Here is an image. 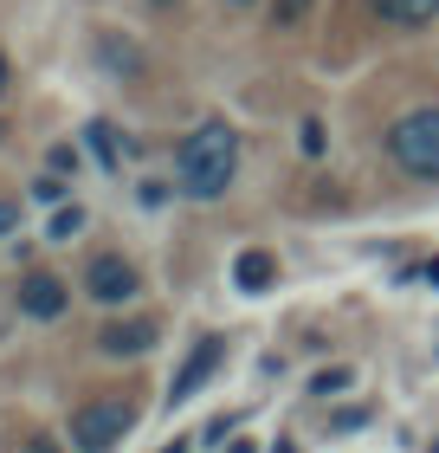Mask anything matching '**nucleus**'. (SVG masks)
<instances>
[{
    "instance_id": "1",
    "label": "nucleus",
    "mask_w": 439,
    "mask_h": 453,
    "mask_svg": "<svg viewBox=\"0 0 439 453\" xmlns=\"http://www.w3.org/2000/svg\"><path fill=\"white\" fill-rule=\"evenodd\" d=\"M233 175H239V136H233V123H220V117L194 123V130L181 136V150H175V181H181V195L220 201L226 188H233Z\"/></svg>"
},
{
    "instance_id": "2",
    "label": "nucleus",
    "mask_w": 439,
    "mask_h": 453,
    "mask_svg": "<svg viewBox=\"0 0 439 453\" xmlns=\"http://www.w3.org/2000/svg\"><path fill=\"white\" fill-rule=\"evenodd\" d=\"M388 156H394V169H407V175H420V181H439V111H407L401 123L388 130Z\"/></svg>"
},
{
    "instance_id": "3",
    "label": "nucleus",
    "mask_w": 439,
    "mask_h": 453,
    "mask_svg": "<svg viewBox=\"0 0 439 453\" xmlns=\"http://www.w3.org/2000/svg\"><path fill=\"white\" fill-rule=\"evenodd\" d=\"M130 427H136V408L130 402H123V395H97V402H85L72 415V447L78 453H110Z\"/></svg>"
},
{
    "instance_id": "4",
    "label": "nucleus",
    "mask_w": 439,
    "mask_h": 453,
    "mask_svg": "<svg viewBox=\"0 0 439 453\" xmlns=\"http://www.w3.org/2000/svg\"><path fill=\"white\" fill-rule=\"evenodd\" d=\"M85 292H91L97 304H130V298L142 292V279H136V265L123 259V253H97V259L85 265Z\"/></svg>"
},
{
    "instance_id": "5",
    "label": "nucleus",
    "mask_w": 439,
    "mask_h": 453,
    "mask_svg": "<svg viewBox=\"0 0 439 453\" xmlns=\"http://www.w3.org/2000/svg\"><path fill=\"white\" fill-rule=\"evenodd\" d=\"M220 357H226V343L220 337H201L194 349H187V363H181V376L169 382V408H181V402H194V388L220 369Z\"/></svg>"
},
{
    "instance_id": "6",
    "label": "nucleus",
    "mask_w": 439,
    "mask_h": 453,
    "mask_svg": "<svg viewBox=\"0 0 439 453\" xmlns=\"http://www.w3.org/2000/svg\"><path fill=\"white\" fill-rule=\"evenodd\" d=\"M65 304H72L65 279H52V273H26L19 279V311L26 318H65Z\"/></svg>"
},
{
    "instance_id": "7",
    "label": "nucleus",
    "mask_w": 439,
    "mask_h": 453,
    "mask_svg": "<svg viewBox=\"0 0 439 453\" xmlns=\"http://www.w3.org/2000/svg\"><path fill=\"white\" fill-rule=\"evenodd\" d=\"M368 13L394 33H420V27L439 19V0H368Z\"/></svg>"
},
{
    "instance_id": "8",
    "label": "nucleus",
    "mask_w": 439,
    "mask_h": 453,
    "mask_svg": "<svg viewBox=\"0 0 439 453\" xmlns=\"http://www.w3.org/2000/svg\"><path fill=\"white\" fill-rule=\"evenodd\" d=\"M149 343H155V324L149 318H123V324H103V331H97L103 357H142Z\"/></svg>"
},
{
    "instance_id": "9",
    "label": "nucleus",
    "mask_w": 439,
    "mask_h": 453,
    "mask_svg": "<svg viewBox=\"0 0 439 453\" xmlns=\"http://www.w3.org/2000/svg\"><path fill=\"white\" fill-rule=\"evenodd\" d=\"M271 279H278V259H271L265 246H246V253L233 259V285L239 292H265Z\"/></svg>"
},
{
    "instance_id": "10",
    "label": "nucleus",
    "mask_w": 439,
    "mask_h": 453,
    "mask_svg": "<svg viewBox=\"0 0 439 453\" xmlns=\"http://www.w3.org/2000/svg\"><path fill=\"white\" fill-rule=\"evenodd\" d=\"M97 58H103L110 72H123V78H136V72H142V52H136L123 33H97Z\"/></svg>"
},
{
    "instance_id": "11",
    "label": "nucleus",
    "mask_w": 439,
    "mask_h": 453,
    "mask_svg": "<svg viewBox=\"0 0 439 453\" xmlns=\"http://www.w3.org/2000/svg\"><path fill=\"white\" fill-rule=\"evenodd\" d=\"M91 156L103 162V169H117V162H123V142H117V130H110V123H91Z\"/></svg>"
},
{
    "instance_id": "12",
    "label": "nucleus",
    "mask_w": 439,
    "mask_h": 453,
    "mask_svg": "<svg viewBox=\"0 0 439 453\" xmlns=\"http://www.w3.org/2000/svg\"><path fill=\"white\" fill-rule=\"evenodd\" d=\"M317 7V0H271V27L291 33V27H304V13Z\"/></svg>"
},
{
    "instance_id": "13",
    "label": "nucleus",
    "mask_w": 439,
    "mask_h": 453,
    "mask_svg": "<svg viewBox=\"0 0 439 453\" xmlns=\"http://www.w3.org/2000/svg\"><path fill=\"white\" fill-rule=\"evenodd\" d=\"M349 382H355V369H343V363L337 369H317V376H310V395H343Z\"/></svg>"
},
{
    "instance_id": "14",
    "label": "nucleus",
    "mask_w": 439,
    "mask_h": 453,
    "mask_svg": "<svg viewBox=\"0 0 439 453\" xmlns=\"http://www.w3.org/2000/svg\"><path fill=\"white\" fill-rule=\"evenodd\" d=\"M323 142H329L323 117H304V123H298V150H304V156H323Z\"/></svg>"
},
{
    "instance_id": "15",
    "label": "nucleus",
    "mask_w": 439,
    "mask_h": 453,
    "mask_svg": "<svg viewBox=\"0 0 439 453\" xmlns=\"http://www.w3.org/2000/svg\"><path fill=\"white\" fill-rule=\"evenodd\" d=\"M85 234V208H58L52 214V240H78Z\"/></svg>"
},
{
    "instance_id": "16",
    "label": "nucleus",
    "mask_w": 439,
    "mask_h": 453,
    "mask_svg": "<svg viewBox=\"0 0 439 453\" xmlns=\"http://www.w3.org/2000/svg\"><path fill=\"white\" fill-rule=\"evenodd\" d=\"M349 427H368V408L355 402V408H337V415H329V434H349Z\"/></svg>"
},
{
    "instance_id": "17",
    "label": "nucleus",
    "mask_w": 439,
    "mask_h": 453,
    "mask_svg": "<svg viewBox=\"0 0 439 453\" xmlns=\"http://www.w3.org/2000/svg\"><path fill=\"white\" fill-rule=\"evenodd\" d=\"M19 234V201H0V240Z\"/></svg>"
},
{
    "instance_id": "18",
    "label": "nucleus",
    "mask_w": 439,
    "mask_h": 453,
    "mask_svg": "<svg viewBox=\"0 0 439 453\" xmlns=\"http://www.w3.org/2000/svg\"><path fill=\"white\" fill-rule=\"evenodd\" d=\"M33 195H39V201H65V181H58V175H39Z\"/></svg>"
},
{
    "instance_id": "19",
    "label": "nucleus",
    "mask_w": 439,
    "mask_h": 453,
    "mask_svg": "<svg viewBox=\"0 0 439 453\" xmlns=\"http://www.w3.org/2000/svg\"><path fill=\"white\" fill-rule=\"evenodd\" d=\"M136 195H142V208H162V201H169V188H162V181H142Z\"/></svg>"
},
{
    "instance_id": "20",
    "label": "nucleus",
    "mask_w": 439,
    "mask_h": 453,
    "mask_svg": "<svg viewBox=\"0 0 439 453\" xmlns=\"http://www.w3.org/2000/svg\"><path fill=\"white\" fill-rule=\"evenodd\" d=\"M226 453H259V447H253V441H233V447H226Z\"/></svg>"
},
{
    "instance_id": "21",
    "label": "nucleus",
    "mask_w": 439,
    "mask_h": 453,
    "mask_svg": "<svg viewBox=\"0 0 439 453\" xmlns=\"http://www.w3.org/2000/svg\"><path fill=\"white\" fill-rule=\"evenodd\" d=\"M187 447H194V441H169V447H162V453H187Z\"/></svg>"
},
{
    "instance_id": "22",
    "label": "nucleus",
    "mask_w": 439,
    "mask_h": 453,
    "mask_svg": "<svg viewBox=\"0 0 439 453\" xmlns=\"http://www.w3.org/2000/svg\"><path fill=\"white\" fill-rule=\"evenodd\" d=\"M0 91H7V52H0Z\"/></svg>"
},
{
    "instance_id": "23",
    "label": "nucleus",
    "mask_w": 439,
    "mask_h": 453,
    "mask_svg": "<svg viewBox=\"0 0 439 453\" xmlns=\"http://www.w3.org/2000/svg\"><path fill=\"white\" fill-rule=\"evenodd\" d=\"M233 7H253V0H233Z\"/></svg>"
},
{
    "instance_id": "24",
    "label": "nucleus",
    "mask_w": 439,
    "mask_h": 453,
    "mask_svg": "<svg viewBox=\"0 0 439 453\" xmlns=\"http://www.w3.org/2000/svg\"><path fill=\"white\" fill-rule=\"evenodd\" d=\"M433 453H439V447H433Z\"/></svg>"
}]
</instances>
